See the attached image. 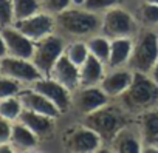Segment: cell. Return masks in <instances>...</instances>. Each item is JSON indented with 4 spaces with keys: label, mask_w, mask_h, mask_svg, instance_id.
<instances>
[{
    "label": "cell",
    "mask_w": 158,
    "mask_h": 153,
    "mask_svg": "<svg viewBox=\"0 0 158 153\" xmlns=\"http://www.w3.org/2000/svg\"><path fill=\"white\" fill-rule=\"evenodd\" d=\"M54 19L56 33L65 40H85L90 36L101 33V14L84 6H70L68 10L54 16Z\"/></svg>",
    "instance_id": "6da1fadb"
},
{
    "label": "cell",
    "mask_w": 158,
    "mask_h": 153,
    "mask_svg": "<svg viewBox=\"0 0 158 153\" xmlns=\"http://www.w3.org/2000/svg\"><path fill=\"white\" fill-rule=\"evenodd\" d=\"M135 116L130 115L119 101H110L107 105L101 107L99 110L87 115L82 118V122L92 127L104 141V148L101 151H109V144L115 138V135L126 125L132 124Z\"/></svg>",
    "instance_id": "7a4b0ae2"
},
{
    "label": "cell",
    "mask_w": 158,
    "mask_h": 153,
    "mask_svg": "<svg viewBox=\"0 0 158 153\" xmlns=\"http://www.w3.org/2000/svg\"><path fill=\"white\" fill-rule=\"evenodd\" d=\"M133 116L158 107V85L149 74L135 73L127 91L116 99Z\"/></svg>",
    "instance_id": "3957f363"
},
{
    "label": "cell",
    "mask_w": 158,
    "mask_h": 153,
    "mask_svg": "<svg viewBox=\"0 0 158 153\" xmlns=\"http://www.w3.org/2000/svg\"><path fill=\"white\" fill-rule=\"evenodd\" d=\"M158 60V31L152 28H141L133 37V50L129 68L135 73L149 74Z\"/></svg>",
    "instance_id": "277c9868"
},
{
    "label": "cell",
    "mask_w": 158,
    "mask_h": 153,
    "mask_svg": "<svg viewBox=\"0 0 158 153\" xmlns=\"http://www.w3.org/2000/svg\"><path fill=\"white\" fill-rule=\"evenodd\" d=\"M141 25L138 23L133 10L126 5L113 6L101 14V33L109 39L118 37H135Z\"/></svg>",
    "instance_id": "5b68a950"
},
{
    "label": "cell",
    "mask_w": 158,
    "mask_h": 153,
    "mask_svg": "<svg viewBox=\"0 0 158 153\" xmlns=\"http://www.w3.org/2000/svg\"><path fill=\"white\" fill-rule=\"evenodd\" d=\"M62 145L67 151L73 153H95L104 148V141L98 131L81 121V124L65 130L62 136Z\"/></svg>",
    "instance_id": "8992f818"
},
{
    "label": "cell",
    "mask_w": 158,
    "mask_h": 153,
    "mask_svg": "<svg viewBox=\"0 0 158 153\" xmlns=\"http://www.w3.org/2000/svg\"><path fill=\"white\" fill-rule=\"evenodd\" d=\"M65 45H67V40L57 33H53L34 42V51L31 56V62L36 65V68L44 76H48L54 63L64 54Z\"/></svg>",
    "instance_id": "52a82bcc"
},
{
    "label": "cell",
    "mask_w": 158,
    "mask_h": 153,
    "mask_svg": "<svg viewBox=\"0 0 158 153\" xmlns=\"http://www.w3.org/2000/svg\"><path fill=\"white\" fill-rule=\"evenodd\" d=\"M112 99L106 95V91L99 87H79L71 93V110L76 111L81 118L99 110L107 105Z\"/></svg>",
    "instance_id": "ba28073f"
},
{
    "label": "cell",
    "mask_w": 158,
    "mask_h": 153,
    "mask_svg": "<svg viewBox=\"0 0 158 153\" xmlns=\"http://www.w3.org/2000/svg\"><path fill=\"white\" fill-rule=\"evenodd\" d=\"M0 74H5L27 87L34 84L37 79L44 78V74L36 68L31 59H22L13 56H5L0 59Z\"/></svg>",
    "instance_id": "9c48e42d"
},
{
    "label": "cell",
    "mask_w": 158,
    "mask_h": 153,
    "mask_svg": "<svg viewBox=\"0 0 158 153\" xmlns=\"http://www.w3.org/2000/svg\"><path fill=\"white\" fill-rule=\"evenodd\" d=\"M13 25L20 33H23L28 39H31L33 42H37V40L56 33V19H54V16H51L45 11H39L27 19L14 22Z\"/></svg>",
    "instance_id": "30bf717a"
},
{
    "label": "cell",
    "mask_w": 158,
    "mask_h": 153,
    "mask_svg": "<svg viewBox=\"0 0 158 153\" xmlns=\"http://www.w3.org/2000/svg\"><path fill=\"white\" fill-rule=\"evenodd\" d=\"M135 125L143 142V153H158V107L135 116Z\"/></svg>",
    "instance_id": "8fae6325"
},
{
    "label": "cell",
    "mask_w": 158,
    "mask_h": 153,
    "mask_svg": "<svg viewBox=\"0 0 158 153\" xmlns=\"http://www.w3.org/2000/svg\"><path fill=\"white\" fill-rule=\"evenodd\" d=\"M30 87L39 91L40 95H44L47 99H50L60 110L62 115L71 110V91L65 88L62 84H59L57 81L51 79L50 76H44V78L37 79Z\"/></svg>",
    "instance_id": "7c38bea8"
},
{
    "label": "cell",
    "mask_w": 158,
    "mask_h": 153,
    "mask_svg": "<svg viewBox=\"0 0 158 153\" xmlns=\"http://www.w3.org/2000/svg\"><path fill=\"white\" fill-rule=\"evenodd\" d=\"M133 76H135V71H132L129 66L107 68L106 76L102 78L99 87L106 91V95L112 101H116L127 91V88L130 87L133 81Z\"/></svg>",
    "instance_id": "4fadbf2b"
},
{
    "label": "cell",
    "mask_w": 158,
    "mask_h": 153,
    "mask_svg": "<svg viewBox=\"0 0 158 153\" xmlns=\"http://www.w3.org/2000/svg\"><path fill=\"white\" fill-rule=\"evenodd\" d=\"M0 33H2V37L6 45V56L31 59L34 51V42L31 39H28L23 33H20L14 25L0 28Z\"/></svg>",
    "instance_id": "5bb4252c"
},
{
    "label": "cell",
    "mask_w": 158,
    "mask_h": 153,
    "mask_svg": "<svg viewBox=\"0 0 158 153\" xmlns=\"http://www.w3.org/2000/svg\"><path fill=\"white\" fill-rule=\"evenodd\" d=\"M20 102H22V107L25 110H30V111H34V113H40V115H47V116H51L54 119H59L60 118V110L50 101L47 99L44 95H40L39 91L33 90L31 87L28 88H22V91L17 95Z\"/></svg>",
    "instance_id": "9a60e30c"
},
{
    "label": "cell",
    "mask_w": 158,
    "mask_h": 153,
    "mask_svg": "<svg viewBox=\"0 0 158 153\" xmlns=\"http://www.w3.org/2000/svg\"><path fill=\"white\" fill-rule=\"evenodd\" d=\"M50 78L62 84L65 88H68L71 93L81 87V76H79V66L74 65L65 54L59 57V60L54 63V66L50 71Z\"/></svg>",
    "instance_id": "2e32d148"
},
{
    "label": "cell",
    "mask_w": 158,
    "mask_h": 153,
    "mask_svg": "<svg viewBox=\"0 0 158 153\" xmlns=\"http://www.w3.org/2000/svg\"><path fill=\"white\" fill-rule=\"evenodd\" d=\"M109 151H116V153H141L143 150V142L139 138V133L136 130L135 121L126 127H123L115 138L109 144Z\"/></svg>",
    "instance_id": "e0dca14e"
},
{
    "label": "cell",
    "mask_w": 158,
    "mask_h": 153,
    "mask_svg": "<svg viewBox=\"0 0 158 153\" xmlns=\"http://www.w3.org/2000/svg\"><path fill=\"white\" fill-rule=\"evenodd\" d=\"M19 122H22L23 125H27L31 131H34L40 139H45L48 136H51L56 130V121L51 116L47 115H40V113H34L30 110H22L19 119Z\"/></svg>",
    "instance_id": "ac0fdd59"
},
{
    "label": "cell",
    "mask_w": 158,
    "mask_h": 153,
    "mask_svg": "<svg viewBox=\"0 0 158 153\" xmlns=\"http://www.w3.org/2000/svg\"><path fill=\"white\" fill-rule=\"evenodd\" d=\"M132 50H133V37L110 39V54L106 62V66L107 68L129 66Z\"/></svg>",
    "instance_id": "d6986e66"
},
{
    "label": "cell",
    "mask_w": 158,
    "mask_h": 153,
    "mask_svg": "<svg viewBox=\"0 0 158 153\" xmlns=\"http://www.w3.org/2000/svg\"><path fill=\"white\" fill-rule=\"evenodd\" d=\"M40 138L31 131L27 125H23L19 121L13 122V130H11V145L14 147L16 151H31L39 147Z\"/></svg>",
    "instance_id": "ffe728a7"
},
{
    "label": "cell",
    "mask_w": 158,
    "mask_h": 153,
    "mask_svg": "<svg viewBox=\"0 0 158 153\" xmlns=\"http://www.w3.org/2000/svg\"><path fill=\"white\" fill-rule=\"evenodd\" d=\"M107 66L102 60L95 56H89L87 60L79 66V76H81V87H95L99 85L102 78L106 76Z\"/></svg>",
    "instance_id": "44dd1931"
},
{
    "label": "cell",
    "mask_w": 158,
    "mask_h": 153,
    "mask_svg": "<svg viewBox=\"0 0 158 153\" xmlns=\"http://www.w3.org/2000/svg\"><path fill=\"white\" fill-rule=\"evenodd\" d=\"M133 14L138 23L141 25V28L158 30V3L139 0L133 8Z\"/></svg>",
    "instance_id": "7402d4cb"
},
{
    "label": "cell",
    "mask_w": 158,
    "mask_h": 153,
    "mask_svg": "<svg viewBox=\"0 0 158 153\" xmlns=\"http://www.w3.org/2000/svg\"><path fill=\"white\" fill-rule=\"evenodd\" d=\"M85 42H87L90 54L106 63L109 59V54H110V39L107 36H104L102 33H96V34L90 36L89 39H85Z\"/></svg>",
    "instance_id": "603a6c76"
},
{
    "label": "cell",
    "mask_w": 158,
    "mask_h": 153,
    "mask_svg": "<svg viewBox=\"0 0 158 153\" xmlns=\"http://www.w3.org/2000/svg\"><path fill=\"white\" fill-rule=\"evenodd\" d=\"M64 54L77 66H81L87 57L90 56V51H89V46H87V42L82 40V39H76V40H67V45H65V51Z\"/></svg>",
    "instance_id": "cb8c5ba5"
},
{
    "label": "cell",
    "mask_w": 158,
    "mask_h": 153,
    "mask_svg": "<svg viewBox=\"0 0 158 153\" xmlns=\"http://www.w3.org/2000/svg\"><path fill=\"white\" fill-rule=\"evenodd\" d=\"M11 2H13V11H14V22L27 19L42 11L40 0H11Z\"/></svg>",
    "instance_id": "d4e9b609"
},
{
    "label": "cell",
    "mask_w": 158,
    "mask_h": 153,
    "mask_svg": "<svg viewBox=\"0 0 158 153\" xmlns=\"http://www.w3.org/2000/svg\"><path fill=\"white\" fill-rule=\"evenodd\" d=\"M22 110H23V107H22V102H20L19 96H11V98L0 99V116H3L5 119H8L11 122L19 119Z\"/></svg>",
    "instance_id": "484cf974"
},
{
    "label": "cell",
    "mask_w": 158,
    "mask_h": 153,
    "mask_svg": "<svg viewBox=\"0 0 158 153\" xmlns=\"http://www.w3.org/2000/svg\"><path fill=\"white\" fill-rule=\"evenodd\" d=\"M23 85L5 74H0V99L5 98H11V96H17L22 91Z\"/></svg>",
    "instance_id": "4316f807"
},
{
    "label": "cell",
    "mask_w": 158,
    "mask_h": 153,
    "mask_svg": "<svg viewBox=\"0 0 158 153\" xmlns=\"http://www.w3.org/2000/svg\"><path fill=\"white\" fill-rule=\"evenodd\" d=\"M70 6H71V0H40L42 11H45L51 16H57L62 11L68 10Z\"/></svg>",
    "instance_id": "83f0119b"
},
{
    "label": "cell",
    "mask_w": 158,
    "mask_h": 153,
    "mask_svg": "<svg viewBox=\"0 0 158 153\" xmlns=\"http://www.w3.org/2000/svg\"><path fill=\"white\" fill-rule=\"evenodd\" d=\"M124 2H127V0H87L84 8L102 14L104 11H107V10H110L113 6L124 5Z\"/></svg>",
    "instance_id": "f1b7e54d"
},
{
    "label": "cell",
    "mask_w": 158,
    "mask_h": 153,
    "mask_svg": "<svg viewBox=\"0 0 158 153\" xmlns=\"http://www.w3.org/2000/svg\"><path fill=\"white\" fill-rule=\"evenodd\" d=\"M14 23V11L11 0H0V28Z\"/></svg>",
    "instance_id": "f546056e"
},
{
    "label": "cell",
    "mask_w": 158,
    "mask_h": 153,
    "mask_svg": "<svg viewBox=\"0 0 158 153\" xmlns=\"http://www.w3.org/2000/svg\"><path fill=\"white\" fill-rule=\"evenodd\" d=\"M11 130H13V122L0 116V144L10 142L11 139Z\"/></svg>",
    "instance_id": "4dcf8cb0"
},
{
    "label": "cell",
    "mask_w": 158,
    "mask_h": 153,
    "mask_svg": "<svg viewBox=\"0 0 158 153\" xmlns=\"http://www.w3.org/2000/svg\"><path fill=\"white\" fill-rule=\"evenodd\" d=\"M149 76H150V78L155 81V84L158 85V60H156V63L152 66V70L149 71Z\"/></svg>",
    "instance_id": "1f68e13d"
},
{
    "label": "cell",
    "mask_w": 158,
    "mask_h": 153,
    "mask_svg": "<svg viewBox=\"0 0 158 153\" xmlns=\"http://www.w3.org/2000/svg\"><path fill=\"white\" fill-rule=\"evenodd\" d=\"M6 56V45H5V40L2 37V33H0V59Z\"/></svg>",
    "instance_id": "d6a6232c"
},
{
    "label": "cell",
    "mask_w": 158,
    "mask_h": 153,
    "mask_svg": "<svg viewBox=\"0 0 158 153\" xmlns=\"http://www.w3.org/2000/svg\"><path fill=\"white\" fill-rule=\"evenodd\" d=\"M87 0H71V6H77V8H82L85 6Z\"/></svg>",
    "instance_id": "836d02e7"
},
{
    "label": "cell",
    "mask_w": 158,
    "mask_h": 153,
    "mask_svg": "<svg viewBox=\"0 0 158 153\" xmlns=\"http://www.w3.org/2000/svg\"><path fill=\"white\" fill-rule=\"evenodd\" d=\"M147 2H152V3H158V0H147Z\"/></svg>",
    "instance_id": "e575fe53"
},
{
    "label": "cell",
    "mask_w": 158,
    "mask_h": 153,
    "mask_svg": "<svg viewBox=\"0 0 158 153\" xmlns=\"http://www.w3.org/2000/svg\"><path fill=\"white\" fill-rule=\"evenodd\" d=\"M156 31H158V30H156Z\"/></svg>",
    "instance_id": "d590c367"
}]
</instances>
